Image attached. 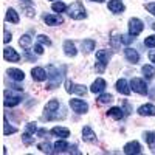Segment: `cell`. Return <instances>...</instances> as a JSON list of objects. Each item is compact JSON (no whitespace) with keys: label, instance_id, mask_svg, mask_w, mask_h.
Masks as SVG:
<instances>
[{"label":"cell","instance_id":"cell-1","mask_svg":"<svg viewBox=\"0 0 155 155\" xmlns=\"http://www.w3.org/2000/svg\"><path fill=\"white\" fill-rule=\"evenodd\" d=\"M67 12L68 16L73 19V20H82L87 17V12H85V8L81 2H73L68 8H67Z\"/></svg>","mask_w":155,"mask_h":155},{"label":"cell","instance_id":"cell-2","mask_svg":"<svg viewBox=\"0 0 155 155\" xmlns=\"http://www.w3.org/2000/svg\"><path fill=\"white\" fill-rule=\"evenodd\" d=\"M110 51L109 50H98L96 51V71L98 73H102L106 70L107 64L110 61Z\"/></svg>","mask_w":155,"mask_h":155},{"label":"cell","instance_id":"cell-3","mask_svg":"<svg viewBox=\"0 0 155 155\" xmlns=\"http://www.w3.org/2000/svg\"><path fill=\"white\" fill-rule=\"evenodd\" d=\"M47 74H48L47 79L50 81V82H48V88H54L56 85H59V82H61V79H62V73L59 71V67H56V65H48Z\"/></svg>","mask_w":155,"mask_h":155},{"label":"cell","instance_id":"cell-4","mask_svg":"<svg viewBox=\"0 0 155 155\" xmlns=\"http://www.w3.org/2000/svg\"><path fill=\"white\" fill-rule=\"evenodd\" d=\"M59 101L58 99H51L47 102V106H45V115H44V118L47 120H54V118H59Z\"/></svg>","mask_w":155,"mask_h":155},{"label":"cell","instance_id":"cell-5","mask_svg":"<svg viewBox=\"0 0 155 155\" xmlns=\"http://www.w3.org/2000/svg\"><path fill=\"white\" fill-rule=\"evenodd\" d=\"M143 28H144V25H143V22H141L140 19L134 17V19L129 20V34L130 36L137 37L141 31H143Z\"/></svg>","mask_w":155,"mask_h":155},{"label":"cell","instance_id":"cell-6","mask_svg":"<svg viewBox=\"0 0 155 155\" xmlns=\"http://www.w3.org/2000/svg\"><path fill=\"white\" fill-rule=\"evenodd\" d=\"M130 88L134 90L135 93H140V95H146L147 93V85L143 79H140V78H134L130 81Z\"/></svg>","mask_w":155,"mask_h":155},{"label":"cell","instance_id":"cell-7","mask_svg":"<svg viewBox=\"0 0 155 155\" xmlns=\"http://www.w3.org/2000/svg\"><path fill=\"white\" fill-rule=\"evenodd\" d=\"M65 90L68 93H76V95H85L87 93V88L85 85H81V84H74L73 81H65Z\"/></svg>","mask_w":155,"mask_h":155},{"label":"cell","instance_id":"cell-8","mask_svg":"<svg viewBox=\"0 0 155 155\" xmlns=\"http://www.w3.org/2000/svg\"><path fill=\"white\" fill-rule=\"evenodd\" d=\"M70 107L73 109V112L79 113V115L88 112V104L82 99H70Z\"/></svg>","mask_w":155,"mask_h":155},{"label":"cell","instance_id":"cell-9","mask_svg":"<svg viewBox=\"0 0 155 155\" xmlns=\"http://www.w3.org/2000/svg\"><path fill=\"white\" fill-rule=\"evenodd\" d=\"M20 101H22V98H20L19 95H12L11 92H6V93H5L3 104H5L6 107H14V106L20 104Z\"/></svg>","mask_w":155,"mask_h":155},{"label":"cell","instance_id":"cell-10","mask_svg":"<svg viewBox=\"0 0 155 155\" xmlns=\"http://www.w3.org/2000/svg\"><path fill=\"white\" fill-rule=\"evenodd\" d=\"M3 58L6 61H9V62H19L20 61V54L17 53L14 48H11V47H8V48L3 50Z\"/></svg>","mask_w":155,"mask_h":155},{"label":"cell","instance_id":"cell-11","mask_svg":"<svg viewBox=\"0 0 155 155\" xmlns=\"http://www.w3.org/2000/svg\"><path fill=\"white\" fill-rule=\"evenodd\" d=\"M124 153H126V155H132V153L138 155V153H141V146H140V143H138V141H130V143H127V144L124 146Z\"/></svg>","mask_w":155,"mask_h":155},{"label":"cell","instance_id":"cell-12","mask_svg":"<svg viewBox=\"0 0 155 155\" xmlns=\"http://www.w3.org/2000/svg\"><path fill=\"white\" fill-rule=\"evenodd\" d=\"M107 6L113 14H121V12L126 9V6H124V3L121 2V0H110Z\"/></svg>","mask_w":155,"mask_h":155},{"label":"cell","instance_id":"cell-13","mask_svg":"<svg viewBox=\"0 0 155 155\" xmlns=\"http://www.w3.org/2000/svg\"><path fill=\"white\" fill-rule=\"evenodd\" d=\"M82 140L87 143H96V134L92 130V127H82Z\"/></svg>","mask_w":155,"mask_h":155},{"label":"cell","instance_id":"cell-14","mask_svg":"<svg viewBox=\"0 0 155 155\" xmlns=\"http://www.w3.org/2000/svg\"><path fill=\"white\" fill-rule=\"evenodd\" d=\"M31 74H33V79H34V81H39V82L45 81L47 78H48L47 71H45L42 67H34V68L31 70Z\"/></svg>","mask_w":155,"mask_h":155},{"label":"cell","instance_id":"cell-15","mask_svg":"<svg viewBox=\"0 0 155 155\" xmlns=\"http://www.w3.org/2000/svg\"><path fill=\"white\" fill-rule=\"evenodd\" d=\"M44 22L50 27H56V25H61L64 22V19L61 16H54V14H45L44 16Z\"/></svg>","mask_w":155,"mask_h":155},{"label":"cell","instance_id":"cell-16","mask_svg":"<svg viewBox=\"0 0 155 155\" xmlns=\"http://www.w3.org/2000/svg\"><path fill=\"white\" fill-rule=\"evenodd\" d=\"M8 76L11 78L12 81H16V82H20V81H23V78H25V73L22 71V70H19V68H8Z\"/></svg>","mask_w":155,"mask_h":155},{"label":"cell","instance_id":"cell-17","mask_svg":"<svg viewBox=\"0 0 155 155\" xmlns=\"http://www.w3.org/2000/svg\"><path fill=\"white\" fill-rule=\"evenodd\" d=\"M124 54H126L127 61H129V62H132V64H137V62L140 61V54H138V51H137V50H134V48H130V47H127V48L124 50Z\"/></svg>","mask_w":155,"mask_h":155},{"label":"cell","instance_id":"cell-18","mask_svg":"<svg viewBox=\"0 0 155 155\" xmlns=\"http://www.w3.org/2000/svg\"><path fill=\"white\" fill-rule=\"evenodd\" d=\"M104 88H106V81L102 79V78H98V79L92 84V87H90V92L92 93H101V92H104Z\"/></svg>","mask_w":155,"mask_h":155},{"label":"cell","instance_id":"cell-19","mask_svg":"<svg viewBox=\"0 0 155 155\" xmlns=\"http://www.w3.org/2000/svg\"><path fill=\"white\" fill-rule=\"evenodd\" d=\"M64 53H65L67 56H70V58H74L78 54V50H76V47H74V44L71 41L64 42Z\"/></svg>","mask_w":155,"mask_h":155},{"label":"cell","instance_id":"cell-20","mask_svg":"<svg viewBox=\"0 0 155 155\" xmlns=\"http://www.w3.org/2000/svg\"><path fill=\"white\" fill-rule=\"evenodd\" d=\"M116 90L121 93V95H130V87H129V84H127V81L126 79H120L118 82H116Z\"/></svg>","mask_w":155,"mask_h":155},{"label":"cell","instance_id":"cell-21","mask_svg":"<svg viewBox=\"0 0 155 155\" xmlns=\"http://www.w3.org/2000/svg\"><path fill=\"white\" fill-rule=\"evenodd\" d=\"M138 113L141 116H153L155 115V106L152 104H144V106H141L138 109Z\"/></svg>","mask_w":155,"mask_h":155},{"label":"cell","instance_id":"cell-22","mask_svg":"<svg viewBox=\"0 0 155 155\" xmlns=\"http://www.w3.org/2000/svg\"><path fill=\"white\" fill-rule=\"evenodd\" d=\"M51 134H53L54 137H59V138H68L70 137V130L65 127H53L51 129Z\"/></svg>","mask_w":155,"mask_h":155},{"label":"cell","instance_id":"cell-23","mask_svg":"<svg viewBox=\"0 0 155 155\" xmlns=\"http://www.w3.org/2000/svg\"><path fill=\"white\" fill-rule=\"evenodd\" d=\"M143 138L146 140V143H147L149 149L152 150V153H155V132H146Z\"/></svg>","mask_w":155,"mask_h":155},{"label":"cell","instance_id":"cell-24","mask_svg":"<svg viewBox=\"0 0 155 155\" xmlns=\"http://www.w3.org/2000/svg\"><path fill=\"white\" fill-rule=\"evenodd\" d=\"M70 146H68V143L65 141V138H62V140H58L56 143H54V152H65L67 149H68Z\"/></svg>","mask_w":155,"mask_h":155},{"label":"cell","instance_id":"cell-25","mask_svg":"<svg viewBox=\"0 0 155 155\" xmlns=\"http://www.w3.org/2000/svg\"><path fill=\"white\" fill-rule=\"evenodd\" d=\"M6 20L8 22H11V23H19V14L16 12V9H12V8H9L8 11H6Z\"/></svg>","mask_w":155,"mask_h":155},{"label":"cell","instance_id":"cell-26","mask_svg":"<svg viewBox=\"0 0 155 155\" xmlns=\"http://www.w3.org/2000/svg\"><path fill=\"white\" fill-rule=\"evenodd\" d=\"M107 115H109V116H112V118H115V120H121L123 116H124V113H123V109H121V107H112V109L107 112Z\"/></svg>","mask_w":155,"mask_h":155},{"label":"cell","instance_id":"cell-27","mask_svg":"<svg viewBox=\"0 0 155 155\" xmlns=\"http://www.w3.org/2000/svg\"><path fill=\"white\" fill-rule=\"evenodd\" d=\"M81 45H82V51H85V53H90V51L95 50V41H92V39H85Z\"/></svg>","mask_w":155,"mask_h":155},{"label":"cell","instance_id":"cell-28","mask_svg":"<svg viewBox=\"0 0 155 155\" xmlns=\"http://www.w3.org/2000/svg\"><path fill=\"white\" fill-rule=\"evenodd\" d=\"M143 74L146 79H153V76H155V68L152 65H144L143 67Z\"/></svg>","mask_w":155,"mask_h":155},{"label":"cell","instance_id":"cell-29","mask_svg":"<svg viewBox=\"0 0 155 155\" xmlns=\"http://www.w3.org/2000/svg\"><path fill=\"white\" fill-rule=\"evenodd\" d=\"M31 42H33V39H31L30 34H23V36L20 37V41H19L20 47H23V48H28V47L31 45Z\"/></svg>","mask_w":155,"mask_h":155},{"label":"cell","instance_id":"cell-30","mask_svg":"<svg viewBox=\"0 0 155 155\" xmlns=\"http://www.w3.org/2000/svg\"><path fill=\"white\" fill-rule=\"evenodd\" d=\"M113 101V96L110 95V93H102L99 98H98V104H109V102H112Z\"/></svg>","mask_w":155,"mask_h":155},{"label":"cell","instance_id":"cell-31","mask_svg":"<svg viewBox=\"0 0 155 155\" xmlns=\"http://www.w3.org/2000/svg\"><path fill=\"white\" fill-rule=\"evenodd\" d=\"M51 9L56 11V12H64L67 9V5L64 3V2H54L53 5H51Z\"/></svg>","mask_w":155,"mask_h":155},{"label":"cell","instance_id":"cell-32","mask_svg":"<svg viewBox=\"0 0 155 155\" xmlns=\"http://www.w3.org/2000/svg\"><path fill=\"white\" fill-rule=\"evenodd\" d=\"M37 147H39V150L44 152V153H51V152H54V150H51V146H50L48 141H47V143H45V141H44V143H39Z\"/></svg>","mask_w":155,"mask_h":155},{"label":"cell","instance_id":"cell-33","mask_svg":"<svg viewBox=\"0 0 155 155\" xmlns=\"http://www.w3.org/2000/svg\"><path fill=\"white\" fill-rule=\"evenodd\" d=\"M31 135H33V134H30V132H25V134L22 135V140H23V143L27 144V146H30V144L34 143V138H33Z\"/></svg>","mask_w":155,"mask_h":155},{"label":"cell","instance_id":"cell-34","mask_svg":"<svg viewBox=\"0 0 155 155\" xmlns=\"http://www.w3.org/2000/svg\"><path fill=\"white\" fill-rule=\"evenodd\" d=\"M144 45L147 48H153L155 47V34H152V36H149V37L144 39Z\"/></svg>","mask_w":155,"mask_h":155},{"label":"cell","instance_id":"cell-35","mask_svg":"<svg viewBox=\"0 0 155 155\" xmlns=\"http://www.w3.org/2000/svg\"><path fill=\"white\" fill-rule=\"evenodd\" d=\"M37 41H39V44H42V45H51V41L48 39V36H45V34H39Z\"/></svg>","mask_w":155,"mask_h":155},{"label":"cell","instance_id":"cell-36","mask_svg":"<svg viewBox=\"0 0 155 155\" xmlns=\"http://www.w3.org/2000/svg\"><path fill=\"white\" fill-rule=\"evenodd\" d=\"M17 132V129L16 127H12V126H9L6 121H5V127H3V134L5 135H9V134H16Z\"/></svg>","mask_w":155,"mask_h":155},{"label":"cell","instance_id":"cell-37","mask_svg":"<svg viewBox=\"0 0 155 155\" xmlns=\"http://www.w3.org/2000/svg\"><path fill=\"white\" fill-rule=\"evenodd\" d=\"M134 36H130V34H129V36H120V42L121 44H126V45H129V44H130V42H134Z\"/></svg>","mask_w":155,"mask_h":155},{"label":"cell","instance_id":"cell-38","mask_svg":"<svg viewBox=\"0 0 155 155\" xmlns=\"http://www.w3.org/2000/svg\"><path fill=\"white\" fill-rule=\"evenodd\" d=\"M27 132H30V134L37 132V126H36V123H28V124H27Z\"/></svg>","mask_w":155,"mask_h":155},{"label":"cell","instance_id":"cell-39","mask_svg":"<svg viewBox=\"0 0 155 155\" xmlns=\"http://www.w3.org/2000/svg\"><path fill=\"white\" fill-rule=\"evenodd\" d=\"M11 33H8V30H3V42L5 44H8V42H11Z\"/></svg>","mask_w":155,"mask_h":155},{"label":"cell","instance_id":"cell-40","mask_svg":"<svg viewBox=\"0 0 155 155\" xmlns=\"http://www.w3.org/2000/svg\"><path fill=\"white\" fill-rule=\"evenodd\" d=\"M146 9L150 12L152 16H155V3H147V5H146Z\"/></svg>","mask_w":155,"mask_h":155},{"label":"cell","instance_id":"cell-41","mask_svg":"<svg viewBox=\"0 0 155 155\" xmlns=\"http://www.w3.org/2000/svg\"><path fill=\"white\" fill-rule=\"evenodd\" d=\"M34 51H36V54H42L44 53V48H42V44H37L34 47Z\"/></svg>","mask_w":155,"mask_h":155},{"label":"cell","instance_id":"cell-42","mask_svg":"<svg viewBox=\"0 0 155 155\" xmlns=\"http://www.w3.org/2000/svg\"><path fill=\"white\" fill-rule=\"evenodd\" d=\"M149 59H150V62L155 64V51H150V53H149Z\"/></svg>","mask_w":155,"mask_h":155},{"label":"cell","instance_id":"cell-43","mask_svg":"<svg viewBox=\"0 0 155 155\" xmlns=\"http://www.w3.org/2000/svg\"><path fill=\"white\" fill-rule=\"evenodd\" d=\"M45 134H47L45 129H41V130H37V135H39V137H42V135H45Z\"/></svg>","mask_w":155,"mask_h":155},{"label":"cell","instance_id":"cell-44","mask_svg":"<svg viewBox=\"0 0 155 155\" xmlns=\"http://www.w3.org/2000/svg\"><path fill=\"white\" fill-rule=\"evenodd\" d=\"M92 2H98V3H102L104 0H92Z\"/></svg>","mask_w":155,"mask_h":155},{"label":"cell","instance_id":"cell-45","mask_svg":"<svg viewBox=\"0 0 155 155\" xmlns=\"http://www.w3.org/2000/svg\"><path fill=\"white\" fill-rule=\"evenodd\" d=\"M23 2H25V3H28V5L31 3V2H30V0H23Z\"/></svg>","mask_w":155,"mask_h":155},{"label":"cell","instance_id":"cell-46","mask_svg":"<svg viewBox=\"0 0 155 155\" xmlns=\"http://www.w3.org/2000/svg\"><path fill=\"white\" fill-rule=\"evenodd\" d=\"M153 30H155V25H153Z\"/></svg>","mask_w":155,"mask_h":155}]
</instances>
